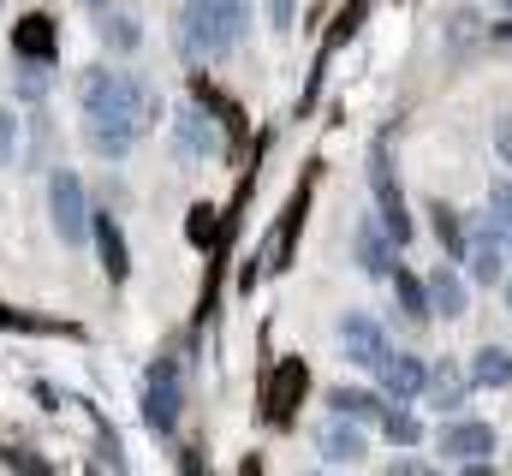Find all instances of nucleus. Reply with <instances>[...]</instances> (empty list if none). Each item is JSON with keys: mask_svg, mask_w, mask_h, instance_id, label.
<instances>
[{"mask_svg": "<svg viewBox=\"0 0 512 476\" xmlns=\"http://www.w3.org/2000/svg\"><path fill=\"white\" fill-rule=\"evenodd\" d=\"M376 429H382V435L393 441V447H417V441H423V423H417V417H411L405 405H387Z\"/></svg>", "mask_w": 512, "mask_h": 476, "instance_id": "aec40b11", "label": "nucleus"}, {"mask_svg": "<svg viewBox=\"0 0 512 476\" xmlns=\"http://www.w3.org/2000/svg\"><path fill=\"white\" fill-rule=\"evenodd\" d=\"M18 155V108H0V161Z\"/></svg>", "mask_w": 512, "mask_h": 476, "instance_id": "5701e85b", "label": "nucleus"}, {"mask_svg": "<svg viewBox=\"0 0 512 476\" xmlns=\"http://www.w3.org/2000/svg\"><path fill=\"white\" fill-rule=\"evenodd\" d=\"M435 447H441V459H459V465H489V459H495V447H501V435H495V423H477V417H447V429L435 435Z\"/></svg>", "mask_w": 512, "mask_h": 476, "instance_id": "0eeeda50", "label": "nucleus"}, {"mask_svg": "<svg viewBox=\"0 0 512 476\" xmlns=\"http://www.w3.org/2000/svg\"><path fill=\"white\" fill-rule=\"evenodd\" d=\"M12 48H18V60H30V66H54V18H48V12H30V18L12 30Z\"/></svg>", "mask_w": 512, "mask_h": 476, "instance_id": "4468645a", "label": "nucleus"}, {"mask_svg": "<svg viewBox=\"0 0 512 476\" xmlns=\"http://www.w3.org/2000/svg\"><path fill=\"white\" fill-rule=\"evenodd\" d=\"M268 24L286 30V24H292V0H268Z\"/></svg>", "mask_w": 512, "mask_h": 476, "instance_id": "a878e982", "label": "nucleus"}, {"mask_svg": "<svg viewBox=\"0 0 512 476\" xmlns=\"http://www.w3.org/2000/svg\"><path fill=\"white\" fill-rule=\"evenodd\" d=\"M495 36H501V42H512V18H507V24H501V30H495Z\"/></svg>", "mask_w": 512, "mask_h": 476, "instance_id": "cd10ccee", "label": "nucleus"}, {"mask_svg": "<svg viewBox=\"0 0 512 476\" xmlns=\"http://www.w3.org/2000/svg\"><path fill=\"white\" fill-rule=\"evenodd\" d=\"M251 30V0H185L179 6V48L185 54H233Z\"/></svg>", "mask_w": 512, "mask_h": 476, "instance_id": "f03ea898", "label": "nucleus"}, {"mask_svg": "<svg viewBox=\"0 0 512 476\" xmlns=\"http://www.w3.org/2000/svg\"><path fill=\"white\" fill-rule=\"evenodd\" d=\"M393 298H399L405 322H429V316H435V310H429V286H423L411 268H399V274H393Z\"/></svg>", "mask_w": 512, "mask_h": 476, "instance_id": "6ab92c4d", "label": "nucleus"}, {"mask_svg": "<svg viewBox=\"0 0 512 476\" xmlns=\"http://www.w3.org/2000/svg\"><path fill=\"white\" fill-rule=\"evenodd\" d=\"M429 310L441 316V322H459L465 310H471V292H465V280H459V268L453 262H441V268H429Z\"/></svg>", "mask_w": 512, "mask_h": 476, "instance_id": "ddd939ff", "label": "nucleus"}, {"mask_svg": "<svg viewBox=\"0 0 512 476\" xmlns=\"http://www.w3.org/2000/svg\"><path fill=\"white\" fill-rule=\"evenodd\" d=\"M465 393H471V369H459L453 357H441V363H429V387H423V399H429V411H441V417H453V411L465 405Z\"/></svg>", "mask_w": 512, "mask_h": 476, "instance_id": "9b49d317", "label": "nucleus"}, {"mask_svg": "<svg viewBox=\"0 0 512 476\" xmlns=\"http://www.w3.org/2000/svg\"><path fill=\"white\" fill-rule=\"evenodd\" d=\"M316 453H322L328 465H364V453H370L364 423H352V417H328V423L316 429Z\"/></svg>", "mask_w": 512, "mask_h": 476, "instance_id": "9d476101", "label": "nucleus"}, {"mask_svg": "<svg viewBox=\"0 0 512 476\" xmlns=\"http://www.w3.org/2000/svg\"><path fill=\"white\" fill-rule=\"evenodd\" d=\"M495 155H501V161L512 167V114L495 119Z\"/></svg>", "mask_w": 512, "mask_h": 476, "instance_id": "393cba45", "label": "nucleus"}, {"mask_svg": "<svg viewBox=\"0 0 512 476\" xmlns=\"http://www.w3.org/2000/svg\"><path fill=\"white\" fill-rule=\"evenodd\" d=\"M48 215H54V233L60 244H84L90 238V197H84V179L72 167H54L48 173Z\"/></svg>", "mask_w": 512, "mask_h": 476, "instance_id": "20e7f679", "label": "nucleus"}, {"mask_svg": "<svg viewBox=\"0 0 512 476\" xmlns=\"http://www.w3.org/2000/svg\"><path fill=\"white\" fill-rule=\"evenodd\" d=\"M78 108H84L96 155H108V161H126L131 149H137V137L161 114L155 84L137 78V72H120V66H90L78 78Z\"/></svg>", "mask_w": 512, "mask_h": 476, "instance_id": "f257e3e1", "label": "nucleus"}, {"mask_svg": "<svg viewBox=\"0 0 512 476\" xmlns=\"http://www.w3.org/2000/svg\"><path fill=\"white\" fill-rule=\"evenodd\" d=\"M393 399L370 393V387H334L328 393V417H352V423H382V411Z\"/></svg>", "mask_w": 512, "mask_h": 476, "instance_id": "2eb2a0df", "label": "nucleus"}, {"mask_svg": "<svg viewBox=\"0 0 512 476\" xmlns=\"http://www.w3.org/2000/svg\"><path fill=\"white\" fill-rule=\"evenodd\" d=\"M173 155L179 161H221V125L209 108H179L173 114Z\"/></svg>", "mask_w": 512, "mask_h": 476, "instance_id": "6e6552de", "label": "nucleus"}, {"mask_svg": "<svg viewBox=\"0 0 512 476\" xmlns=\"http://www.w3.org/2000/svg\"><path fill=\"white\" fill-rule=\"evenodd\" d=\"M358 268H364L370 280H393V274H399V244L387 238L382 221H364V227H358Z\"/></svg>", "mask_w": 512, "mask_h": 476, "instance_id": "f8f14e48", "label": "nucleus"}, {"mask_svg": "<svg viewBox=\"0 0 512 476\" xmlns=\"http://www.w3.org/2000/svg\"><path fill=\"white\" fill-rule=\"evenodd\" d=\"M179 411H185V375H179V357H155V363L143 369V423H149L155 435H173Z\"/></svg>", "mask_w": 512, "mask_h": 476, "instance_id": "7ed1b4c3", "label": "nucleus"}, {"mask_svg": "<svg viewBox=\"0 0 512 476\" xmlns=\"http://www.w3.org/2000/svg\"><path fill=\"white\" fill-rule=\"evenodd\" d=\"M507 256H512V238H507Z\"/></svg>", "mask_w": 512, "mask_h": 476, "instance_id": "2f4dec72", "label": "nucleus"}, {"mask_svg": "<svg viewBox=\"0 0 512 476\" xmlns=\"http://www.w3.org/2000/svg\"><path fill=\"white\" fill-rule=\"evenodd\" d=\"M387 476H441V471H435L429 459H411V453H399V459L387 465Z\"/></svg>", "mask_w": 512, "mask_h": 476, "instance_id": "b1692460", "label": "nucleus"}, {"mask_svg": "<svg viewBox=\"0 0 512 476\" xmlns=\"http://www.w3.org/2000/svg\"><path fill=\"white\" fill-rule=\"evenodd\" d=\"M489 221L501 227V238H512V179H495V191H489Z\"/></svg>", "mask_w": 512, "mask_h": 476, "instance_id": "4be33fe9", "label": "nucleus"}, {"mask_svg": "<svg viewBox=\"0 0 512 476\" xmlns=\"http://www.w3.org/2000/svg\"><path fill=\"white\" fill-rule=\"evenodd\" d=\"M501 298H507V310H512V280H501Z\"/></svg>", "mask_w": 512, "mask_h": 476, "instance_id": "c85d7f7f", "label": "nucleus"}, {"mask_svg": "<svg viewBox=\"0 0 512 476\" xmlns=\"http://www.w3.org/2000/svg\"><path fill=\"white\" fill-rule=\"evenodd\" d=\"M84 6H102V0H84Z\"/></svg>", "mask_w": 512, "mask_h": 476, "instance_id": "7c9ffc66", "label": "nucleus"}, {"mask_svg": "<svg viewBox=\"0 0 512 476\" xmlns=\"http://www.w3.org/2000/svg\"><path fill=\"white\" fill-rule=\"evenodd\" d=\"M465 476H495V465H465Z\"/></svg>", "mask_w": 512, "mask_h": 476, "instance_id": "bb28decb", "label": "nucleus"}, {"mask_svg": "<svg viewBox=\"0 0 512 476\" xmlns=\"http://www.w3.org/2000/svg\"><path fill=\"white\" fill-rule=\"evenodd\" d=\"M429 221H435V233H441V250H447L453 262H465V256H471V233H465V221H459L447 203H429Z\"/></svg>", "mask_w": 512, "mask_h": 476, "instance_id": "a211bd4d", "label": "nucleus"}, {"mask_svg": "<svg viewBox=\"0 0 512 476\" xmlns=\"http://www.w3.org/2000/svg\"><path fill=\"white\" fill-rule=\"evenodd\" d=\"M370 191H376V221L387 227V238H393V244H411L405 191H399V173H393V155H387V149L370 155Z\"/></svg>", "mask_w": 512, "mask_h": 476, "instance_id": "423d86ee", "label": "nucleus"}, {"mask_svg": "<svg viewBox=\"0 0 512 476\" xmlns=\"http://www.w3.org/2000/svg\"><path fill=\"white\" fill-rule=\"evenodd\" d=\"M340 352L352 357L358 369H370V375H376L399 346L387 340V328L370 316V310H346V316H340Z\"/></svg>", "mask_w": 512, "mask_h": 476, "instance_id": "39448f33", "label": "nucleus"}, {"mask_svg": "<svg viewBox=\"0 0 512 476\" xmlns=\"http://www.w3.org/2000/svg\"><path fill=\"white\" fill-rule=\"evenodd\" d=\"M90 227H96V250H102V268H108L114 280H126V274H131V256H126V233L114 227V215H96Z\"/></svg>", "mask_w": 512, "mask_h": 476, "instance_id": "f3484780", "label": "nucleus"}, {"mask_svg": "<svg viewBox=\"0 0 512 476\" xmlns=\"http://www.w3.org/2000/svg\"><path fill=\"white\" fill-rule=\"evenodd\" d=\"M471 387H489V393L512 387V352L507 346H477V357H471Z\"/></svg>", "mask_w": 512, "mask_h": 476, "instance_id": "dca6fc26", "label": "nucleus"}, {"mask_svg": "<svg viewBox=\"0 0 512 476\" xmlns=\"http://www.w3.org/2000/svg\"><path fill=\"white\" fill-rule=\"evenodd\" d=\"M501 12H512V0H501Z\"/></svg>", "mask_w": 512, "mask_h": 476, "instance_id": "c756f323", "label": "nucleus"}, {"mask_svg": "<svg viewBox=\"0 0 512 476\" xmlns=\"http://www.w3.org/2000/svg\"><path fill=\"white\" fill-rule=\"evenodd\" d=\"M96 24H102V42H108L114 54H131V48L143 42V30L131 24L126 12H96Z\"/></svg>", "mask_w": 512, "mask_h": 476, "instance_id": "412c9836", "label": "nucleus"}, {"mask_svg": "<svg viewBox=\"0 0 512 476\" xmlns=\"http://www.w3.org/2000/svg\"><path fill=\"white\" fill-rule=\"evenodd\" d=\"M376 381H382V399L411 405V399H423V387H429V363L417 352H393L382 369H376Z\"/></svg>", "mask_w": 512, "mask_h": 476, "instance_id": "1a4fd4ad", "label": "nucleus"}]
</instances>
